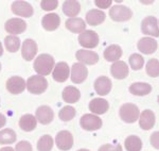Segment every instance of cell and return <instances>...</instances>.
I'll return each instance as SVG.
<instances>
[{"mask_svg":"<svg viewBox=\"0 0 159 151\" xmlns=\"http://www.w3.org/2000/svg\"><path fill=\"white\" fill-rule=\"evenodd\" d=\"M141 32L143 34L151 35L154 37H159V27L156 17L148 16L141 22Z\"/></svg>","mask_w":159,"mask_h":151,"instance_id":"7","label":"cell"},{"mask_svg":"<svg viewBox=\"0 0 159 151\" xmlns=\"http://www.w3.org/2000/svg\"><path fill=\"white\" fill-rule=\"evenodd\" d=\"M66 28L72 33H82L86 30V22L82 18H69L66 20Z\"/></svg>","mask_w":159,"mask_h":151,"instance_id":"24","label":"cell"},{"mask_svg":"<svg viewBox=\"0 0 159 151\" xmlns=\"http://www.w3.org/2000/svg\"><path fill=\"white\" fill-rule=\"evenodd\" d=\"M75 114H76V111L73 106H66L60 111L58 117H60V119L63 120V121H69V120H72L74 118Z\"/></svg>","mask_w":159,"mask_h":151,"instance_id":"35","label":"cell"},{"mask_svg":"<svg viewBox=\"0 0 159 151\" xmlns=\"http://www.w3.org/2000/svg\"><path fill=\"white\" fill-rule=\"evenodd\" d=\"M125 148L127 151H140L142 149V140L136 135H129L125 139Z\"/></svg>","mask_w":159,"mask_h":151,"instance_id":"30","label":"cell"},{"mask_svg":"<svg viewBox=\"0 0 159 151\" xmlns=\"http://www.w3.org/2000/svg\"><path fill=\"white\" fill-rule=\"evenodd\" d=\"M81 98V93L80 89L74 86H67L63 91V99L67 103H75Z\"/></svg>","mask_w":159,"mask_h":151,"instance_id":"29","label":"cell"},{"mask_svg":"<svg viewBox=\"0 0 159 151\" xmlns=\"http://www.w3.org/2000/svg\"><path fill=\"white\" fill-rule=\"evenodd\" d=\"M47 87H48V81L43 76L39 75L32 76L27 81V88L31 94L40 95L47 89Z\"/></svg>","mask_w":159,"mask_h":151,"instance_id":"3","label":"cell"},{"mask_svg":"<svg viewBox=\"0 0 159 151\" xmlns=\"http://www.w3.org/2000/svg\"><path fill=\"white\" fill-rule=\"evenodd\" d=\"M15 151H32V145L27 140H21L16 145Z\"/></svg>","mask_w":159,"mask_h":151,"instance_id":"38","label":"cell"},{"mask_svg":"<svg viewBox=\"0 0 159 151\" xmlns=\"http://www.w3.org/2000/svg\"><path fill=\"white\" fill-rule=\"evenodd\" d=\"M75 58L80 61V63L83 65H94L99 61V54L94 51L81 49L76 51Z\"/></svg>","mask_w":159,"mask_h":151,"instance_id":"12","label":"cell"},{"mask_svg":"<svg viewBox=\"0 0 159 151\" xmlns=\"http://www.w3.org/2000/svg\"><path fill=\"white\" fill-rule=\"evenodd\" d=\"M0 70H1V64H0Z\"/></svg>","mask_w":159,"mask_h":151,"instance_id":"46","label":"cell"},{"mask_svg":"<svg viewBox=\"0 0 159 151\" xmlns=\"http://www.w3.org/2000/svg\"><path fill=\"white\" fill-rule=\"evenodd\" d=\"M129 93L135 95V96H145L152 92V86L148 83H143V82H136L129 86Z\"/></svg>","mask_w":159,"mask_h":151,"instance_id":"28","label":"cell"},{"mask_svg":"<svg viewBox=\"0 0 159 151\" xmlns=\"http://www.w3.org/2000/svg\"><path fill=\"white\" fill-rule=\"evenodd\" d=\"M98 151H122V146L120 144H115V145H103L99 148Z\"/></svg>","mask_w":159,"mask_h":151,"instance_id":"39","label":"cell"},{"mask_svg":"<svg viewBox=\"0 0 159 151\" xmlns=\"http://www.w3.org/2000/svg\"><path fill=\"white\" fill-rule=\"evenodd\" d=\"M109 16L114 21H127L132 18L133 11L125 6H114L109 10Z\"/></svg>","mask_w":159,"mask_h":151,"instance_id":"5","label":"cell"},{"mask_svg":"<svg viewBox=\"0 0 159 151\" xmlns=\"http://www.w3.org/2000/svg\"><path fill=\"white\" fill-rule=\"evenodd\" d=\"M106 18V15L101 10H90L86 14V22L90 26H98L101 25Z\"/></svg>","mask_w":159,"mask_h":151,"instance_id":"26","label":"cell"},{"mask_svg":"<svg viewBox=\"0 0 159 151\" xmlns=\"http://www.w3.org/2000/svg\"><path fill=\"white\" fill-rule=\"evenodd\" d=\"M37 44L35 40L28 38L24 42L21 47V54L25 61H32L37 53Z\"/></svg>","mask_w":159,"mask_h":151,"instance_id":"16","label":"cell"},{"mask_svg":"<svg viewBox=\"0 0 159 151\" xmlns=\"http://www.w3.org/2000/svg\"><path fill=\"white\" fill-rule=\"evenodd\" d=\"M80 11H81V4H80L79 1H75V0H68V1L64 2L63 12L66 16L74 18L80 13Z\"/></svg>","mask_w":159,"mask_h":151,"instance_id":"27","label":"cell"},{"mask_svg":"<svg viewBox=\"0 0 159 151\" xmlns=\"http://www.w3.org/2000/svg\"><path fill=\"white\" fill-rule=\"evenodd\" d=\"M42 25L47 31H55L61 25V18L56 13H50L43 17Z\"/></svg>","mask_w":159,"mask_h":151,"instance_id":"20","label":"cell"},{"mask_svg":"<svg viewBox=\"0 0 159 151\" xmlns=\"http://www.w3.org/2000/svg\"><path fill=\"white\" fill-rule=\"evenodd\" d=\"M119 115L124 122L133 124V122H136V120L140 116L139 107L134 103H124L120 107Z\"/></svg>","mask_w":159,"mask_h":151,"instance_id":"2","label":"cell"},{"mask_svg":"<svg viewBox=\"0 0 159 151\" xmlns=\"http://www.w3.org/2000/svg\"><path fill=\"white\" fill-rule=\"evenodd\" d=\"M112 84L108 77L101 76L94 81V89L100 96H106L111 91Z\"/></svg>","mask_w":159,"mask_h":151,"instance_id":"17","label":"cell"},{"mask_svg":"<svg viewBox=\"0 0 159 151\" xmlns=\"http://www.w3.org/2000/svg\"><path fill=\"white\" fill-rule=\"evenodd\" d=\"M109 109V103L107 100L102 98H94L89 102V110L93 114L102 115L106 113Z\"/></svg>","mask_w":159,"mask_h":151,"instance_id":"22","label":"cell"},{"mask_svg":"<svg viewBox=\"0 0 159 151\" xmlns=\"http://www.w3.org/2000/svg\"><path fill=\"white\" fill-rule=\"evenodd\" d=\"M58 6V2L56 0H43L40 2V7L45 11H53Z\"/></svg>","mask_w":159,"mask_h":151,"instance_id":"37","label":"cell"},{"mask_svg":"<svg viewBox=\"0 0 159 151\" xmlns=\"http://www.w3.org/2000/svg\"><path fill=\"white\" fill-rule=\"evenodd\" d=\"M88 77V69L85 65L81 63H74L71 68V81L73 83L81 84Z\"/></svg>","mask_w":159,"mask_h":151,"instance_id":"11","label":"cell"},{"mask_svg":"<svg viewBox=\"0 0 159 151\" xmlns=\"http://www.w3.org/2000/svg\"><path fill=\"white\" fill-rule=\"evenodd\" d=\"M147 73L152 78H157L159 77V61L157 59H151L147 63L145 66Z\"/></svg>","mask_w":159,"mask_h":151,"instance_id":"34","label":"cell"},{"mask_svg":"<svg viewBox=\"0 0 159 151\" xmlns=\"http://www.w3.org/2000/svg\"><path fill=\"white\" fill-rule=\"evenodd\" d=\"M16 142V133L12 129H4L0 131V144L9 145Z\"/></svg>","mask_w":159,"mask_h":151,"instance_id":"31","label":"cell"},{"mask_svg":"<svg viewBox=\"0 0 159 151\" xmlns=\"http://www.w3.org/2000/svg\"><path fill=\"white\" fill-rule=\"evenodd\" d=\"M6 31L12 35L21 34L27 29V22L20 18H11L4 25Z\"/></svg>","mask_w":159,"mask_h":151,"instance_id":"10","label":"cell"},{"mask_svg":"<svg viewBox=\"0 0 159 151\" xmlns=\"http://www.w3.org/2000/svg\"><path fill=\"white\" fill-rule=\"evenodd\" d=\"M55 144L60 150H70L73 146V136L69 131H60L55 136Z\"/></svg>","mask_w":159,"mask_h":151,"instance_id":"8","label":"cell"},{"mask_svg":"<svg viewBox=\"0 0 159 151\" xmlns=\"http://www.w3.org/2000/svg\"><path fill=\"white\" fill-rule=\"evenodd\" d=\"M55 66V61L53 57L47 53H43V54L38 55L34 61V70L36 71L39 76H48L51 73V71Z\"/></svg>","mask_w":159,"mask_h":151,"instance_id":"1","label":"cell"},{"mask_svg":"<svg viewBox=\"0 0 159 151\" xmlns=\"http://www.w3.org/2000/svg\"><path fill=\"white\" fill-rule=\"evenodd\" d=\"M12 12L14 14H16L17 16L25 17V18H29V17H31L34 14V10H33L32 6H31L29 2L21 1V0L13 2Z\"/></svg>","mask_w":159,"mask_h":151,"instance_id":"9","label":"cell"},{"mask_svg":"<svg viewBox=\"0 0 159 151\" xmlns=\"http://www.w3.org/2000/svg\"><path fill=\"white\" fill-rule=\"evenodd\" d=\"M0 151H15V150L11 147H4V148H1Z\"/></svg>","mask_w":159,"mask_h":151,"instance_id":"43","label":"cell"},{"mask_svg":"<svg viewBox=\"0 0 159 151\" xmlns=\"http://www.w3.org/2000/svg\"><path fill=\"white\" fill-rule=\"evenodd\" d=\"M103 55L108 62H117L122 57V49L119 45H110L104 50Z\"/></svg>","mask_w":159,"mask_h":151,"instance_id":"25","label":"cell"},{"mask_svg":"<svg viewBox=\"0 0 159 151\" xmlns=\"http://www.w3.org/2000/svg\"><path fill=\"white\" fill-rule=\"evenodd\" d=\"M54 140L50 135H43L37 142V150L38 151H51L53 148Z\"/></svg>","mask_w":159,"mask_h":151,"instance_id":"32","label":"cell"},{"mask_svg":"<svg viewBox=\"0 0 159 151\" xmlns=\"http://www.w3.org/2000/svg\"><path fill=\"white\" fill-rule=\"evenodd\" d=\"M4 45L9 52H17L20 48V40L14 35H9L4 38Z\"/></svg>","mask_w":159,"mask_h":151,"instance_id":"33","label":"cell"},{"mask_svg":"<svg viewBox=\"0 0 159 151\" xmlns=\"http://www.w3.org/2000/svg\"><path fill=\"white\" fill-rule=\"evenodd\" d=\"M80 125L86 131H96L101 129L103 121L99 116L93 114H84L80 119Z\"/></svg>","mask_w":159,"mask_h":151,"instance_id":"4","label":"cell"},{"mask_svg":"<svg viewBox=\"0 0 159 151\" xmlns=\"http://www.w3.org/2000/svg\"><path fill=\"white\" fill-rule=\"evenodd\" d=\"M79 43L84 48H96L99 45V35L92 30H85L79 36Z\"/></svg>","mask_w":159,"mask_h":151,"instance_id":"6","label":"cell"},{"mask_svg":"<svg viewBox=\"0 0 159 151\" xmlns=\"http://www.w3.org/2000/svg\"><path fill=\"white\" fill-rule=\"evenodd\" d=\"M139 125L142 130H151L155 126V114L151 110H144L139 116Z\"/></svg>","mask_w":159,"mask_h":151,"instance_id":"21","label":"cell"},{"mask_svg":"<svg viewBox=\"0 0 159 151\" xmlns=\"http://www.w3.org/2000/svg\"><path fill=\"white\" fill-rule=\"evenodd\" d=\"M78 151H90V150H88V149H80Z\"/></svg>","mask_w":159,"mask_h":151,"instance_id":"45","label":"cell"},{"mask_svg":"<svg viewBox=\"0 0 159 151\" xmlns=\"http://www.w3.org/2000/svg\"><path fill=\"white\" fill-rule=\"evenodd\" d=\"M37 126V119L34 115L32 114H25L20 117L19 119V128L22 131L31 132L36 128Z\"/></svg>","mask_w":159,"mask_h":151,"instance_id":"23","label":"cell"},{"mask_svg":"<svg viewBox=\"0 0 159 151\" xmlns=\"http://www.w3.org/2000/svg\"><path fill=\"white\" fill-rule=\"evenodd\" d=\"M3 54V48H2V45H1V43H0V57Z\"/></svg>","mask_w":159,"mask_h":151,"instance_id":"44","label":"cell"},{"mask_svg":"<svg viewBox=\"0 0 159 151\" xmlns=\"http://www.w3.org/2000/svg\"><path fill=\"white\" fill-rule=\"evenodd\" d=\"M69 73H70V69H69V66L66 62H58L55 64L54 68H53L52 77L56 82H60L63 83L66 80H68Z\"/></svg>","mask_w":159,"mask_h":151,"instance_id":"14","label":"cell"},{"mask_svg":"<svg viewBox=\"0 0 159 151\" xmlns=\"http://www.w3.org/2000/svg\"><path fill=\"white\" fill-rule=\"evenodd\" d=\"M138 50L141 53H144V54H152L157 50L158 44L156 42V40H153L152 37H142L139 40L137 44Z\"/></svg>","mask_w":159,"mask_h":151,"instance_id":"15","label":"cell"},{"mask_svg":"<svg viewBox=\"0 0 159 151\" xmlns=\"http://www.w3.org/2000/svg\"><path fill=\"white\" fill-rule=\"evenodd\" d=\"M110 73H111V76L115 79H118V80L125 79L129 73V66H127V64L125 62H123V61H117L110 67Z\"/></svg>","mask_w":159,"mask_h":151,"instance_id":"18","label":"cell"},{"mask_svg":"<svg viewBox=\"0 0 159 151\" xmlns=\"http://www.w3.org/2000/svg\"><path fill=\"white\" fill-rule=\"evenodd\" d=\"M6 86H7V89L11 94L18 95V94H21L25 89V81L21 77L14 76V77H11L10 79H7Z\"/></svg>","mask_w":159,"mask_h":151,"instance_id":"13","label":"cell"},{"mask_svg":"<svg viewBox=\"0 0 159 151\" xmlns=\"http://www.w3.org/2000/svg\"><path fill=\"white\" fill-rule=\"evenodd\" d=\"M96 6L100 9H108L109 6H111V0H96Z\"/></svg>","mask_w":159,"mask_h":151,"instance_id":"41","label":"cell"},{"mask_svg":"<svg viewBox=\"0 0 159 151\" xmlns=\"http://www.w3.org/2000/svg\"><path fill=\"white\" fill-rule=\"evenodd\" d=\"M35 117L42 125H49L54 118V113L50 106H42L36 110Z\"/></svg>","mask_w":159,"mask_h":151,"instance_id":"19","label":"cell"},{"mask_svg":"<svg viewBox=\"0 0 159 151\" xmlns=\"http://www.w3.org/2000/svg\"><path fill=\"white\" fill-rule=\"evenodd\" d=\"M6 124H7V118H6V116L0 113V128H2Z\"/></svg>","mask_w":159,"mask_h":151,"instance_id":"42","label":"cell"},{"mask_svg":"<svg viewBox=\"0 0 159 151\" xmlns=\"http://www.w3.org/2000/svg\"><path fill=\"white\" fill-rule=\"evenodd\" d=\"M151 145L153 146L155 149L159 150V131L154 132L151 135Z\"/></svg>","mask_w":159,"mask_h":151,"instance_id":"40","label":"cell"},{"mask_svg":"<svg viewBox=\"0 0 159 151\" xmlns=\"http://www.w3.org/2000/svg\"><path fill=\"white\" fill-rule=\"evenodd\" d=\"M158 103H159V96H158Z\"/></svg>","mask_w":159,"mask_h":151,"instance_id":"47","label":"cell"},{"mask_svg":"<svg viewBox=\"0 0 159 151\" xmlns=\"http://www.w3.org/2000/svg\"><path fill=\"white\" fill-rule=\"evenodd\" d=\"M129 65L132 67V69L134 70H140L141 68L144 65V59L141 54H138V53H133L132 55L129 59Z\"/></svg>","mask_w":159,"mask_h":151,"instance_id":"36","label":"cell"}]
</instances>
